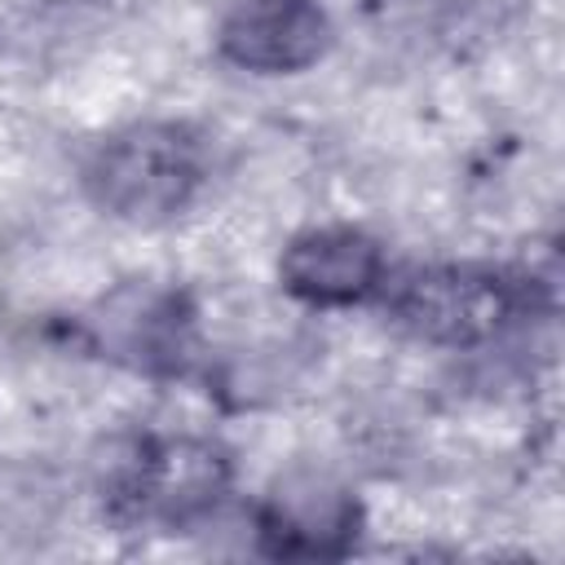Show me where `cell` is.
Masks as SVG:
<instances>
[{
    "label": "cell",
    "instance_id": "6",
    "mask_svg": "<svg viewBox=\"0 0 565 565\" xmlns=\"http://www.w3.org/2000/svg\"><path fill=\"white\" fill-rule=\"evenodd\" d=\"M278 282L309 309H349L366 305L388 282V256L380 238L353 225H313L300 230L278 256Z\"/></svg>",
    "mask_w": 565,
    "mask_h": 565
},
{
    "label": "cell",
    "instance_id": "2",
    "mask_svg": "<svg viewBox=\"0 0 565 565\" xmlns=\"http://www.w3.org/2000/svg\"><path fill=\"white\" fill-rule=\"evenodd\" d=\"M203 181L207 146L190 124L172 119H141L106 132L79 168L88 203L124 225H163L181 216Z\"/></svg>",
    "mask_w": 565,
    "mask_h": 565
},
{
    "label": "cell",
    "instance_id": "5",
    "mask_svg": "<svg viewBox=\"0 0 565 565\" xmlns=\"http://www.w3.org/2000/svg\"><path fill=\"white\" fill-rule=\"evenodd\" d=\"M79 327L93 353L141 375H185L194 358V309L185 291L163 282L115 287L79 318Z\"/></svg>",
    "mask_w": 565,
    "mask_h": 565
},
{
    "label": "cell",
    "instance_id": "7",
    "mask_svg": "<svg viewBox=\"0 0 565 565\" xmlns=\"http://www.w3.org/2000/svg\"><path fill=\"white\" fill-rule=\"evenodd\" d=\"M331 49V18L318 0H234L216 26L221 62L247 75H300Z\"/></svg>",
    "mask_w": 565,
    "mask_h": 565
},
{
    "label": "cell",
    "instance_id": "4",
    "mask_svg": "<svg viewBox=\"0 0 565 565\" xmlns=\"http://www.w3.org/2000/svg\"><path fill=\"white\" fill-rule=\"evenodd\" d=\"M252 530L274 561H340L362 534V503L327 468L296 463L260 494Z\"/></svg>",
    "mask_w": 565,
    "mask_h": 565
},
{
    "label": "cell",
    "instance_id": "1",
    "mask_svg": "<svg viewBox=\"0 0 565 565\" xmlns=\"http://www.w3.org/2000/svg\"><path fill=\"white\" fill-rule=\"evenodd\" d=\"M388 318L437 349H481L543 309V282L486 260H441L393 274L380 291Z\"/></svg>",
    "mask_w": 565,
    "mask_h": 565
},
{
    "label": "cell",
    "instance_id": "3",
    "mask_svg": "<svg viewBox=\"0 0 565 565\" xmlns=\"http://www.w3.org/2000/svg\"><path fill=\"white\" fill-rule=\"evenodd\" d=\"M234 486L230 455L207 437H128L106 459L102 499L124 525L194 530L225 503Z\"/></svg>",
    "mask_w": 565,
    "mask_h": 565
}]
</instances>
